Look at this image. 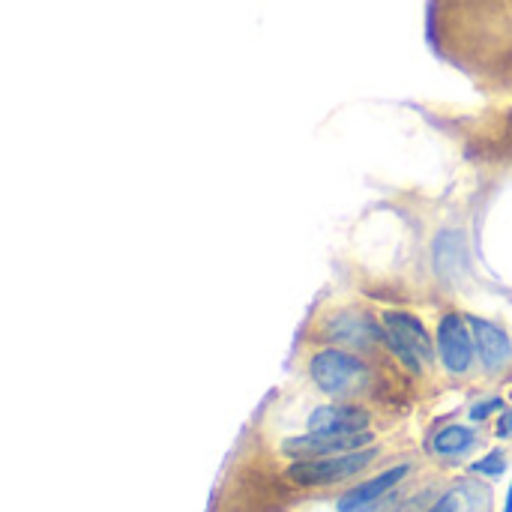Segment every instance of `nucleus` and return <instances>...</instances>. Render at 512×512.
Segmentation results:
<instances>
[{"instance_id":"obj_9","label":"nucleus","mask_w":512,"mask_h":512,"mask_svg":"<svg viewBox=\"0 0 512 512\" xmlns=\"http://www.w3.org/2000/svg\"><path fill=\"white\" fill-rule=\"evenodd\" d=\"M327 336L339 345L369 348L375 339H381V321H372L363 312H339L327 318Z\"/></svg>"},{"instance_id":"obj_13","label":"nucleus","mask_w":512,"mask_h":512,"mask_svg":"<svg viewBox=\"0 0 512 512\" xmlns=\"http://www.w3.org/2000/svg\"><path fill=\"white\" fill-rule=\"evenodd\" d=\"M498 411H507V405H504V399L492 396V399H483V402H477V405L471 408V420H474V423H483V420H489V417L498 414Z\"/></svg>"},{"instance_id":"obj_2","label":"nucleus","mask_w":512,"mask_h":512,"mask_svg":"<svg viewBox=\"0 0 512 512\" xmlns=\"http://www.w3.org/2000/svg\"><path fill=\"white\" fill-rule=\"evenodd\" d=\"M309 375L315 381V387L333 399H348L357 396L369 387V366L342 348H324L309 360Z\"/></svg>"},{"instance_id":"obj_16","label":"nucleus","mask_w":512,"mask_h":512,"mask_svg":"<svg viewBox=\"0 0 512 512\" xmlns=\"http://www.w3.org/2000/svg\"><path fill=\"white\" fill-rule=\"evenodd\" d=\"M504 512H512V483H510V492H507V501H504Z\"/></svg>"},{"instance_id":"obj_4","label":"nucleus","mask_w":512,"mask_h":512,"mask_svg":"<svg viewBox=\"0 0 512 512\" xmlns=\"http://www.w3.org/2000/svg\"><path fill=\"white\" fill-rule=\"evenodd\" d=\"M435 345H438V357L444 363V369L450 375H465L474 366L477 357V345H474V333L468 318L447 312L438 321V333H435Z\"/></svg>"},{"instance_id":"obj_15","label":"nucleus","mask_w":512,"mask_h":512,"mask_svg":"<svg viewBox=\"0 0 512 512\" xmlns=\"http://www.w3.org/2000/svg\"><path fill=\"white\" fill-rule=\"evenodd\" d=\"M512 435V408L501 411V420H498V438H510Z\"/></svg>"},{"instance_id":"obj_1","label":"nucleus","mask_w":512,"mask_h":512,"mask_svg":"<svg viewBox=\"0 0 512 512\" xmlns=\"http://www.w3.org/2000/svg\"><path fill=\"white\" fill-rule=\"evenodd\" d=\"M381 339L399 357V363L414 375H420L438 357V345L432 342L423 321L411 312H396V309L384 312L381 315Z\"/></svg>"},{"instance_id":"obj_5","label":"nucleus","mask_w":512,"mask_h":512,"mask_svg":"<svg viewBox=\"0 0 512 512\" xmlns=\"http://www.w3.org/2000/svg\"><path fill=\"white\" fill-rule=\"evenodd\" d=\"M375 435L366 432H348V435H327V432H309V435H297L288 438L282 444V453L291 459H324V456H342V453H354L363 447H372Z\"/></svg>"},{"instance_id":"obj_6","label":"nucleus","mask_w":512,"mask_h":512,"mask_svg":"<svg viewBox=\"0 0 512 512\" xmlns=\"http://www.w3.org/2000/svg\"><path fill=\"white\" fill-rule=\"evenodd\" d=\"M468 324H471V333H474V345H477V357L480 363L489 369V372H501L512 363V342L510 336L486 321V318H477V315H468Z\"/></svg>"},{"instance_id":"obj_11","label":"nucleus","mask_w":512,"mask_h":512,"mask_svg":"<svg viewBox=\"0 0 512 512\" xmlns=\"http://www.w3.org/2000/svg\"><path fill=\"white\" fill-rule=\"evenodd\" d=\"M474 444H477V432L474 429H468V426H447V429L435 432V438L429 441V450L435 456L456 459V456H465Z\"/></svg>"},{"instance_id":"obj_8","label":"nucleus","mask_w":512,"mask_h":512,"mask_svg":"<svg viewBox=\"0 0 512 512\" xmlns=\"http://www.w3.org/2000/svg\"><path fill=\"white\" fill-rule=\"evenodd\" d=\"M432 261H435V270L441 279L447 282H456L465 276L468 270V240L462 231L456 228H447L435 237L432 243Z\"/></svg>"},{"instance_id":"obj_3","label":"nucleus","mask_w":512,"mask_h":512,"mask_svg":"<svg viewBox=\"0 0 512 512\" xmlns=\"http://www.w3.org/2000/svg\"><path fill=\"white\" fill-rule=\"evenodd\" d=\"M375 459H378V447H363L354 453L324 456V459H297L288 468V480L294 486H303V489L333 486V483H345V480L363 474Z\"/></svg>"},{"instance_id":"obj_12","label":"nucleus","mask_w":512,"mask_h":512,"mask_svg":"<svg viewBox=\"0 0 512 512\" xmlns=\"http://www.w3.org/2000/svg\"><path fill=\"white\" fill-rule=\"evenodd\" d=\"M471 471L474 474H480V477H504V471H507V459H504V453H489V456H483L480 462H474L471 465Z\"/></svg>"},{"instance_id":"obj_7","label":"nucleus","mask_w":512,"mask_h":512,"mask_svg":"<svg viewBox=\"0 0 512 512\" xmlns=\"http://www.w3.org/2000/svg\"><path fill=\"white\" fill-rule=\"evenodd\" d=\"M411 474V468L408 465H396V468H390V471H384V474H378L375 480H366V483H360V486H354L351 492H345L342 498H339V504H336V510L339 512H363L366 507H375L387 492H393L405 477Z\"/></svg>"},{"instance_id":"obj_14","label":"nucleus","mask_w":512,"mask_h":512,"mask_svg":"<svg viewBox=\"0 0 512 512\" xmlns=\"http://www.w3.org/2000/svg\"><path fill=\"white\" fill-rule=\"evenodd\" d=\"M462 507H465V492H462V489H453V492L441 495L429 510L423 512H459Z\"/></svg>"},{"instance_id":"obj_10","label":"nucleus","mask_w":512,"mask_h":512,"mask_svg":"<svg viewBox=\"0 0 512 512\" xmlns=\"http://www.w3.org/2000/svg\"><path fill=\"white\" fill-rule=\"evenodd\" d=\"M366 429H369V411L357 405H324L309 414V432L348 435V432H366Z\"/></svg>"}]
</instances>
